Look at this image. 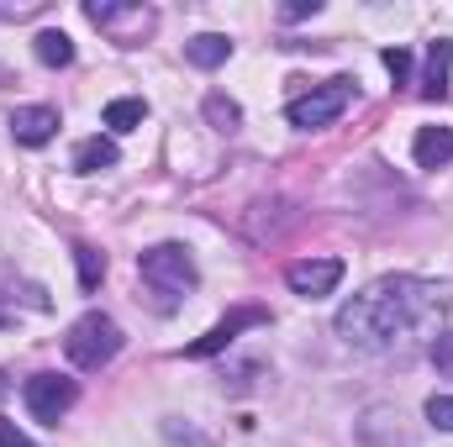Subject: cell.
<instances>
[{"instance_id":"obj_1","label":"cell","mask_w":453,"mask_h":447,"mask_svg":"<svg viewBox=\"0 0 453 447\" xmlns=\"http://www.w3.org/2000/svg\"><path fill=\"white\" fill-rule=\"evenodd\" d=\"M449 316V290L433 279L390 274L353 295L338 311V337L358 352H395L411 337H438V322Z\"/></svg>"},{"instance_id":"obj_2","label":"cell","mask_w":453,"mask_h":447,"mask_svg":"<svg viewBox=\"0 0 453 447\" xmlns=\"http://www.w3.org/2000/svg\"><path fill=\"white\" fill-rule=\"evenodd\" d=\"M137 274H142V284L153 290V300H158V311H174L180 306V295H190L196 290V258H190V247H180V242H158V247H148V253H137Z\"/></svg>"},{"instance_id":"obj_3","label":"cell","mask_w":453,"mask_h":447,"mask_svg":"<svg viewBox=\"0 0 453 447\" xmlns=\"http://www.w3.org/2000/svg\"><path fill=\"white\" fill-rule=\"evenodd\" d=\"M121 327H116L111 316H101V311H85L69 337H64V352H69V363L74 368H85V374H96V368H106L116 352H121Z\"/></svg>"},{"instance_id":"obj_4","label":"cell","mask_w":453,"mask_h":447,"mask_svg":"<svg viewBox=\"0 0 453 447\" xmlns=\"http://www.w3.org/2000/svg\"><path fill=\"white\" fill-rule=\"evenodd\" d=\"M85 16H90L101 32H111L116 48H137V42L158 27L153 5H121V0H85Z\"/></svg>"},{"instance_id":"obj_5","label":"cell","mask_w":453,"mask_h":447,"mask_svg":"<svg viewBox=\"0 0 453 447\" xmlns=\"http://www.w3.org/2000/svg\"><path fill=\"white\" fill-rule=\"evenodd\" d=\"M21 400H27L32 421H42V427H58V421L74 411L80 390H74V379H64V374H32V379L21 384Z\"/></svg>"},{"instance_id":"obj_6","label":"cell","mask_w":453,"mask_h":447,"mask_svg":"<svg viewBox=\"0 0 453 447\" xmlns=\"http://www.w3.org/2000/svg\"><path fill=\"white\" fill-rule=\"evenodd\" d=\"M348 106V80H327L322 90H311V95H301V101H290V126H301V132H317V126H333Z\"/></svg>"},{"instance_id":"obj_7","label":"cell","mask_w":453,"mask_h":447,"mask_svg":"<svg viewBox=\"0 0 453 447\" xmlns=\"http://www.w3.org/2000/svg\"><path fill=\"white\" fill-rule=\"evenodd\" d=\"M285 284L301 295V300H322L342 284V258H306V263H290L285 269Z\"/></svg>"},{"instance_id":"obj_8","label":"cell","mask_w":453,"mask_h":447,"mask_svg":"<svg viewBox=\"0 0 453 447\" xmlns=\"http://www.w3.org/2000/svg\"><path fill=\"white\" fill-rule=\"evenodd\" d=\"M11 137H16L21 148L53 142V137H58V111H53V106H16V111H11Z\"/></svg>"},{"instance_id":"obj_9","label":"cell","mask_w":453,"mask_h":447,"mask_svg":"<svg viewBox=\"0 0 453 447\" xmlns=\"http://www.w3.org/2000/svg\"><path fill=\"white\" fill-rule=\"evenodd\" d=\"M264 322H269V311H258V306H242V311H232L226 322H217V327L201 337V342H190L185 352H190V358H211V352H222L226 342L242 332V327H264Z\"/></svg>"},{"instance_id":"obj_10","label":"cell","mask_w":453,"mask_h":447,"mask_svg":"<svg viewBox=\"0 0 453 447\" xmlns=\"http://www.w3.org/2000/svg\"><path fill=\"white\" fill-rule=\"evenodd\" d=\"M411 153H417V169H449L453 163V126H422L417 142H411Z\"/></svg>"},{"instance_id":"obj_11","label":"cell","mask_w":453,"mask_h":447,"mask_svg":"<svg viewBox=\"0 0 453 447\" xmlns=\"http://www.w3.org/2000/svg\"><path fill=\"white\" fill-rule=\"evenodd\" d=\"M449 69H453V37H438L427 48V80H422V95L427 101H443L449 95Z\"/></svg>"},{"instance_id":"obj_12","label":"cell","mask_w":453,"mask_h":447,"mask_svg":"<svg viewBox=\"0 0 453 447\" xmlns=\"http://www.w3.org/2000/svg\"><path fill=\"white\" fill-rule=\"evenodd\" d=\"M32 53H37V64H48V69H69V64H74V42H69V32H58V27H42V32L32 37Z\"/></svg>"},{"instance_id":"obj_13","label":"cell","mask_w":453,"mask_h":447,"mask_svg":"<svg viewBox=\"0 0 453 447\" xmlns=\"http://www.w3.org/2000/svg\"><path fill=\"white\" fill-rule=\"evenodd\" d=\"M116 158H121V153H116L111 137H85V142L74 148V169H80V174H101V169H116Z\"/></svg>"},{"instance_id":"obj_14","label":"cell","mask_w":453,"mask_h":447,"mask_svg":"<svg viewBox=\"0 0 453 447\" xmlns=\"http://www.w3.org/2000/svg\"><path fill=\"white\" fill-rule=\"evenodd\" d=\"M226 53H232V42H226L222 32H201V37L185 42V58L196 69H217V64H226Z\"/></svg>"},{"instance_id":"obj_15","label":"cell","mask_w":453,"mask_h":447,"mask_svg":"<svg viewBox=\"0 0 453 447\" xmlns=\"http://www.w3.org/2000/svg\"><path fill=\"white\" fill-rule=\"evenodd\" d=\"M142 116H148V106H142L137 95H121V101L106 106V126H111V132H137V126H142Z\"/></svg>"},{"instance_id":"obj_16","label":"cell","mask_w":453,"mask_h":447,"mask_svg":"<svg viewBox=\"0 0 453 447\" xmlns=\"http://www.w3.org/2000/svg\"><path fill=\"white\" fill-rule=\"evenodd\" d=\"M206 121H211L217 132H237V126H242V106L226 101V95H206Z\"/></svg>"},{"instance_id":"obj_17","label":"cell","mask_w":453,"mask_h":447,"mask_svg":"<svg viewBox=\"0 0 453 447\" xmlns=\"http://www.w3.org/2000/svg\"><path fill=\"white\" fill-rule=\"evenodd\" d=\"M74 263H80V284H85V290H96V284H101V274H106V258H101L96 247H85V242H80V247H74Z\"/></svg>"},{"instance_id":"obj_18","label":"cell","mask_w":453,"mask_h":447,"mask_svg":"<svg viewBox=\"0 0 453 447\" xmlns=\"http://www.w3.org/2000/svg\"><path fill=\"white\" fill-rule=\"evenodd\" d=\"M427 358H433V368H438L443 379H453V332H438V337H433Z\"/></svg>"},{"instance_id":"obj_19","label":"cell","mask_w":453,"mask_h":447,"mask_svg":"<svg viewBox=\"0 0 453 447\" xmlns=\"http://www.w3.org/2000/svg\"><path fill=\"white\" fill-rule=\"evenodd\" d=\"M427 421H433L438 432H453V395H433V400H427Z\"/></svg>"},{"instance_id":"obj_20","label":"cell","mask_w":453,"mask_h":447,"mask_svg":"<svg viewBox=\"0 0 453 447\" xmlns=\"http://www.w3.org/2000/svg\"><path fill=\"white\" fill-rule=\"evenodd\" d=\"M164 437H169V447H211L196 427H185V432H180V421H164Z\"/></svg>"},{"instance_id":"obj_21","label":"cell","mask_w":453,"mask_h":447,"mask_svg":"<svg viewBox=\"0 0 453 447\" xmlns=\"http://www.w3.org/2000/svg\"><path fill=\"white\" fill-rule=\"evenodd\" d=\"M385 69H390L395 85H406V74H411V53H406V48H385Z\"/></svg>"},{"instance_id":"obj_22","label":"cell","mask_w":453,"mask_h":447,"mask_svg":"<svg viewBox=\"0 0 453 447\" xmlns=\"http://www.w3.org/2000/svg\"><path fill=\"white\" fill-rule=\"evenodd\" d=\"M0 447H37V443H32L27 432H16V427H11V421L0 416Z\"/></svg>"},{"instance_id":"obj_23","label":"cell","mask_w":453,"mask_h":447,"mask_svg":"<svg viewBox=\"0 0 453 447\" xmlns=\"http://www.w3.org/2000/svg\"><path fill=\"white\" fill-rule=\"evenodd\" d=\"M322 11V0H296V5H285V21H301V16H317Z\"/></svg>"},{"instance_id":"obj_24","label":"cell","mask_w":453,"mask_h":447,"mask_svg":"<svg viewBox=\"0 0 453 447\" xmlns=\"http://www.w3.org/2000/svg\"><path fill=\"white\" fill-rule=\"evenodd\" d=\"M42 11V0H16V5H0V16H32Z\"/></svg>"},{"instance_id":"obj_25","label":"cell","mask_w":453,"mask_h":447,"mask_svg":"<svg viewBox=\"0 0 453 447\" xmlns=\"http://www.w3.org/2000/svg\"><path fill=\"white\" fill-rule=\"evenodd\" d=\"M5 395H11V384H5V374H0V400H5Z\"/></svg>"}]
</instances>
